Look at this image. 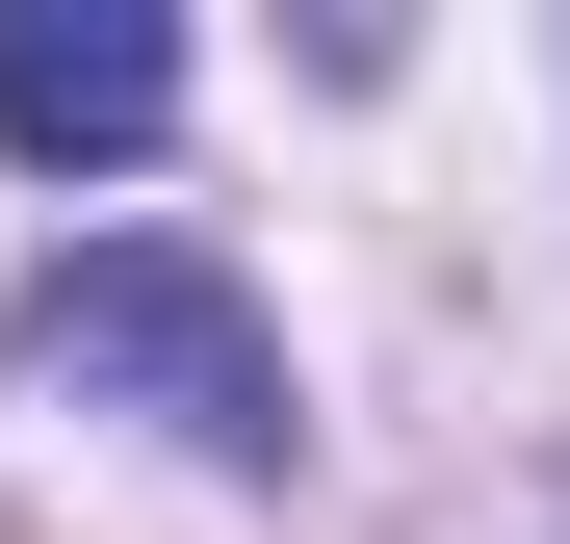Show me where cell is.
<instances>
[{"mask_svg":"<svg viewBox=\"0 0 570 544\" xmlns=\"http://www.w3.org/2000/svg\"><path fill=\"white\" fill-rule=\"evenodd\" d=\"M156 130H181L156 0H0V156H156Z\"/></svg>","mask_w":570,"mask_h":544,"instance_id":"obj_2","label":"cell"},{"mask_svg":"<svg viewBox=\"0 0 570 544\" xmlns=\"http://www.w3.org/2000/svg\"><path fill=\"white\" fill-rule=\"evenodd\" d=\"M27 389H78V415H156L181 467H285V337H259V286L208 234H78L52 286H27Z\"/></svg>","mask_w":570,"mask_h":544,"instance_id":"obj_1","label":"cell"}]
</instances>
